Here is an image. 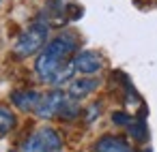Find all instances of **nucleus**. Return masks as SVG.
I'll return each mask as SVG.
<instances>
[{
  "instance_id": "obj_1",
  "label": "nucleus",
  "mask_w": 157,
  "mask_h": 152,
  "mask_svg": "<svg viewBox=\"0 0 157 152\" xmlns=\"http://www.w3.org/2000/svg\"><path fill=\"white\" fill-rule=\"evenodd\" d=\"M75 49H78V39L71 32H65L56 37L54 41H50L35 62V71L39 79L45 84H54V86L67 81L71 73L75 71L73 60H69V56Z\"/></svg>"
},
{
  "instance_id": "obj_2",
  "label": "nucleus",
  "mask_w": 157,
  "mask_h": 152,
  "mask_svg": "<svg viewBox=\"0 0 157 152\" xmlns=\"http://www.w3.org/2000/svg\"><path fill=\"white\" fill-rule=\"evenodd\" d=\"M48 34H50L48 24L39 20V22H35L30 28H26V30L20 34V39H17L15 45H13V52H15L17 56H22V58H28V56H33L35 52H39V49L45 45Z\"/></svg>"
},
{
  "instance_id": "obj_3",
  "label": "nucleus",
  "mask_w": 157,
  "mask_h": 152,
  "mask_svg": "<svg viewBox=\"0 0 157 152\" xmlns=\"http://www.w3.org/2000/svg\"><path fill=\"white\" fill-rule=\"evenodd\" d=\"M63 146V139L60 135L50 128V126H43L39 131H35L22 146V152H58Z\"/></svg>"
},
{
  "instance_id": "obj_4",
  "label": "nucleus",
  "mask_w": 157,
  "mask_h": 152,
  "mask_svg": "<svg viewBox=\"0 0 157 152\" xmlns=\"http://www.w3.org/2000/svg\"><path fill=\"white\" fill-rule=\"evenodd\" d=\"M65 99H67V94H65V92H60V90L48 92L45 96H41V101H39V105H37L35 114H37L39 118H54V116H58V114H60V107H63Z\"/></svg>"
},
{
  "instance_id": "obj_5",
  "label": "nucleus",
  "mask_w": 157,
  "mask_h": 152,
  "mask_svg": "<svg viewBox=\"0 0 157 152\" xmlns=\"http://www.w3.org/2000/svg\"><path fill=\"white\" fill-rule=\"evenodd\" d=\"M73 67L75 71H80L82 75H93L97 71H101V56L93 49H84V52H78L75 58H73Z\"/></svg>"
},
{
  "instance_id": "obj_6",
  "label": "nucleus",
  "mask_w": 157,
  "mask_h": 152,
  "mask_svg": "<svg viewBox=\"0 0 157 152\" xmlns=\"http://www.w3.org/2000/svg\"><path fill=\"white\" fill-rule=\"evenodd\" d=\"M95 152H133V150L129 148L125 139L114 137V135H103L101 139H97Z\"/></svg>"
},
{
  "instance_id": "obj_7",
  "label": "nucleus",
  "mask_w": 157,
  "mask_h": 152,
  "mask_svg": "<svg viewBox=\"0 0 157 152\" xmlns=\"http://www.w3.org/2000/svg\"><path fill=\"white\" fill-rule=\"evenodd\" d=\"M11 101L15 103L17 109H24V111H35L39 101H41V94L35 92V90H24V92H13L11 94Z\"/></svg>"
},
{
  "instance_id": "obj_8",
  "label": "nucleus",
  "mask_w": 157,
  "mask_h": 152,
  "mask_svg": "<svg viewBox=\"0 0 157 152\" xmlns=\"http://www.w3.org/2000/svg\"><path fill=\"white\" fill-rule=\"evenodd\" d=\"M97 86H99V79H93V77H80V79H73L71 84H69V96H73V99H82V96H86V94H90L93 90H97Z\"/></svg>"
},
{
  "instance_id": "obj_9",
  "label": "nucleus",
  "mask_w": 157,
  "mask_h": 152,
  "mask_svg": "<svg viewBox=\"0 0 157 152\" xmlns=\"http://www.w3.org/2000/svg\"><path fill=\"white\" fill-rule=\"evenodd\" d=\"M13 126H15V116H13V111L0 105V135L9 133Z\"/></svg>"
},
{
  "instance_id": "obj_10",
  "label": "nucleus",
  "mask_w": 157,
  "mask_h": 152,
  "mask_svg": "<svg viewBox=\"0 0 157 152\" xmlns=\"http://www.w3.org/2000/svg\"><path fill=\"white\" fill-rule=\"evenodd\" d=\"M129 128V133H131V137H136V139H146V126H144V120H131V124L127 126Z\"/></svg>"
},
{
  "instance_id": "obj_11",
  "label": "nucleus",
  "mask_w": 157,
  "mask_h": 152,
  "mask_svg": "<svg viewBox=\"0 0 157 152\" xmlns=\"http://www.w3.org/2000/svg\"><path fill=\"white\" fill-rule=\"evenodd\" d=\"M112 122L129 126V124H131V116H127V114H114V116H112Z\"/></svg>"
},
{
  "instance_id": "obj_12",
  "label": "nucleus",
  "mask_w": 157,
  "mask_h": 152,
  "mask_svg": "<svg viewBox=\"0 0 157 152\" xmlns=\"http://www.w3.org/2000/svg\"><path fill=\"white\" fill-rule=\"evenodd\" d=\"M88 109H90V111H88V122H90L95 116H99V103H97V105H93V107H88Z\"/></svg>"
}]
</instances>
